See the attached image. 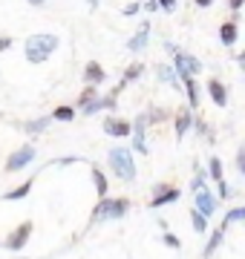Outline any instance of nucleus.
Returning <instances> with one entry per match:
<instances>
[{
  "label": "nucleus",
  "instance_id": "nucleus-15",
  "mask_svg": "<svg viewBox=\"0 0 245 259\" xmlns=\"http://www.w3.org/2000/svg\"><path fill=\"white\" fill-rule=\"evenodd\" d=\"M147 37H150V23H142V29L127 40V49H130V52H142V49L147 47Z\"/></svg>",
  "mask_w": 245,
  "mask_h": 259
},
{
  "label": "nucleus",
  "instance_id": "nucleus-37",
  "mask_svg": "<svg viewBox=\"0 0 245 259\" xmlns=\"http://www.w3.org/2000/svg\"><path fill=\"white\" fill-rule=\"evenodd\" d=\"M199 9H208V6H214V0H196Z\"/></svg>",
  "mask_w": 245,
  "mask_h": 259
},
{
  "label": "nucleus",
  "instance_id": "nucleus-5",
  "mask_svg": "<svg viewBox=\"0 0 245 259\" xmlns=\"http://www.w3.org/2000/svg\"><path fill=\"white\" fill-rule=\"evenodd\" d=\"M173 64H176V75H179L182 81H185V78H193V75L202 72V64H199V58H193L190 52H179V49H176V55H173Z\"/></svg>",
  "mask_w": 245,
  "mask_h": 259
},
{
  "label": "nucleus",
  "instance_id": "nucleus-30",
  "mask_svg": "<svg viewBox=\"0 0 245 259\" xmlns=\"http://www.w3.org/2000/svg\"><path fill=\"white\" fill-rule=\"evenodd\" d=\"M139 9H144V3H130V6H124V18H133V15H139Z\"/></svg>",
  "mask_w": 245,
  "mask_h": 259
},
{
  "label": "nucleus",
  "instance_id": "nucleus-29",
  "mask_svg": "<svg viewBox=\"0 0 245 259\" xmlns=\"http://www.w3.org/2000/svg\"><path fill=\"white\" fill-rule=\"evenodd\" d=\"M161 242H165V245H168V248H179L182 242H179V236H176V233H165V236H161Z\"/></svg>",
  "mask_w": 245,
  "mask_h": 259
},
{
  "label": "nucleus",
  "instance_id": "nucleus-19",
  "mask_svg": "<svg viewBox=\"0 0 245 259\" xmlns=\"http://www.w3.org/2000/svg\"><path fill=\"white\" fill-rule=\"evenodd\" d=\"M32 185H35V176L26 179L23 185H18L15 190H9V193H3V202H18V199H26L29 190H32Z\"/></svg>",
  "mask_w": 245,
  "mask_h": 259
},
{
  "label": "nucleus",
  "instance_id": "nucleus-24",
  "mask_svg": "<svg viewBox=\"0 0 245 259\" xmlns=\"http://www.w3.org/2000/svg\"><path fill=\"white\" fill-rule=\"evenodd\" d=\"M95 98H98V93H95V87H93V83H87V90H84L81 95H78V107L84 110V107H90V104H93Z\"/></svg>",
  "mask_w": 245,
  "mask_h": 259
},
{
  "label": "nucleus",
  "instance_id": "nucleus-20",
  "mask_svg": "<svg viewBox=\"0 0 245 259\" xmlns=\"http://www.w3.org/2000/svg\"><path fill=\"white\" fill-rule=\"evenodd\" d=\"M222 239H225V228H217V231L211 233V242L205 245V256H211V253L222 245Z\"/></svg>",
  "mask_w": 245,
  "mask_h": 259
},
{
  "label": "nucleus",
  "instance_id": "nucleus-1",
  "mask_svg": "<svg viewBox=\"0 0 245 259\" xmlns=\"http://www.w3.org/2000/svg\"><path fill=\"white\" fill-rule=\"evenodd\" d=\"M58 35L52 32H38V35H29L26 44H23V55H26L29 64H44L52 58V52L58 49Z\"/></svg>",
  "mask_w": 245,
  "mask_h": 259
},
{
  "label": "nucleus",
  "instance_id": "nucleus-11",
  "mask_svg": "<svg viewBox=\"0 0 245 259\" xmlns=\"http://www.w3.org/2000/svg\"><path fill=\"white\" fill-rule=\"evenodd\" d=\"M208 93H211V101L217 104V107H225L228 104V90L219 78H211V81H208Z\"/></svg>",
  "mask_w": 245,
  "mask_h": 259
},
{
  "label": "nucleus",
  "instance_id": "nucleus-10",
  "mask_svg": "<svg viewBox=\"0 0 245 259\" xmlns=\"http://www.w3.org/2000/svg\"><path fill=\"white\" fill-rule=\"evenodd\" d=\"M144 127H147V115L136 118V124H133V147L139 150L142 156H147V144H144Z\"/></svg>",
  "mask_w": 245,
  "mask_h": 259
},
{
  "label": "nucleus",
  "instance_id": "nucleus-27",
  "mask_svg": "<svg viewBox=\"0 0 245 259\" xmlns=\"http://www.w3.org/2000/svg\"><path fill=\"white\" fill-rule=\"evenodd\" d=\"M156 72H159V81L170 83V87H176V69H173V66H161L159 64V69H156Z\"/></svg>",
  "mask_w": 245,
  "mask_h": 259
},
{
  "label": "nucleus",
  "instance_id": "nucleus-8",
  "mask_svg": "<svg viewBox=\"0 0 245 259\" xmlns=\"http://www.w3.org/2000/svg\"><path fill=\"white\" fill-rule=\"evenodd\" d=\"M196 196V210L202 213V216H205V219H211V216H214V213H217V204H219V199L214 193H211V190H199V193H193Z\"/></svg>",
  "mask_w": 245,
  "mask_h": 259
},
{
  "label": "nucleus",
  "instance_id": "nucleus-12",
  "mask_svg": "<svg viewBox=\"0 0 245 259\" xmlns=\"http://www.w3.org/2000/svg\"><path fill=\"white\" fill-rule=\"evenodd\" d=\"M193 121H196V118H193V112L185 110V107H182V110L176 112V121H173V124H176V139H179V141L185 139V133H188V130L193 127Z\"/></svg>",
  "mask_w": 245,
  "mask_h": 259
},
{
  "label": "nucleus",
  "instance_id": "nucleus-9",
  "mask_svg": "<svg viewBox=\"0 0 245 259\" xmlns=\"http://www.w3.org/2000/svg\"><path fill=\"white\" fill-rule=\"evenodd\" d=\"M104 133L107 136H118V139H124V136H133V124L124 118H107L104 121Z\"/></svg>",
  "mask_w": 245,
  "mask_h": 259
},
{
  "label": "nucleus",
  "instance_id": "nucleus-26",
  "mask_svg": "<svg viewBox=\"0 0 245 259\" xmlns=\"http://www.w3.org/2000/svg\"><path fill=\"white\" fill-rule=\"evenodd\" d=\"M185 90H188V104L190 107H199V90L193 78H185Z\"/></svg>",
  "mask_w": 245,
  "mask_h": 259
},
{
  "label": "nucleus",
  "instance_id": "nucleus-28",
  "mask_svg": "<svg viewBox=\"0 0 245 259\" xmlns=\"http://www.w3.org/2000/svg\"><path fill=\"white\" fill-rule=\"evenodd\" d=\"M211 179H214V182H222V161H219L217 156L211 158Z\"/></svg>",
  "mask_w": 245,
  "mask_h": 259
},
{
  "label": "nucleus",
  "instance_id": "nucleus-32",
  "mask_svg": "<svg viewBox=\"0 0 245 259\" xmlns=\"http://www.w3.org/2000/svg\"><path fill=\"white\" fill-rule=\"evenodd\" d=\"M156 3H159V9H165V12L176 9V0H156Z\"/></svg>",
  "mask_w": 245,
  "mask_h": 259
},
{
  "label": "nucleus",
  "instance_id": "nucleus-34",
  "mask_svg": "<svg viewBox=\"0 0 245 259\" xmlns=\"http://www.w3.org/2000/svg\"><path fill=\"white\" fill-rule=\"evenodd\" d=\"M228 6H231L234 12H239V9L245 6V0H228Z\"/></svg>",
  "mask_w": 245,
  "mask_h": 259
},
{
  "label": "nucleus",
  "instance_id": "nucleus-3",
  "mask_svg": "<svg viewBox=\"0 0 245 259\" xmlns=\"http://www.w3.org/2000/svg\"><path fill=\"white\" fill-rule=\"evenodd\" d=\"M107 164L115 173V179L121 182H133L136 179V161H133V153L127 147H113L107 153Z\"/></svg>",
  "mask_w": 245,
  "mask_h": 259
},
{
  "label": "nucleus",
  "instance_id": "nucleus-36",
  "mask_svg": "<svg viewBox=\"0 0 245 259\" xmlns=\"http://www.w3.org/2000/svg\"><path fill=\"white\" fill-rule=\"evenodd\" d=\"M144 9H147V12H156V9H159V3H156V0H147V3H144Z\"/></svg>",
  "mask_w": 245,
  "mask_h": 259
},
{
  "label": "nucleus",
  "instance_id": "nucleus-39",
  "mask_svg": "<svg viewBox=\"0 0 245 259\" xmlns=\"http://www.w3.org/2000/svg\"><path fill=\"white\" fill-rule=\"evenodd\" d=\"M29 3H32V6H40V3H44V0H29Z\"/></svg>",
  "mask_w": 245,
  "mask_h": 259
},
{
  "label": "nucleus",
  "instance_id": "nucleus-25",
  "mask_svg": "<svg viewBox=\"0 0 245 259\" xmlns=\"http://www.w3.org/2000/svg\"><path fill=\"white\" fill-rule=\"evenodd\" d=\"M49 121H52V118H35V121H26V124H23V130L35 136V133H44V130L49 127Z\"/></svg>",
  "mask_w": 245,
  "mask_h": 259
},
{
  "label": "nucleus",
  "instance_id": "nucleus-4",
  "mask_svg": "<svg viewBox=\"0 0 245 259\" xmlns=\"http://www.w3.org/2000/svg\"><path fill=\"white\" fill-rule=\"evenodd\" d=\"M38 156V150H35V144H23V147H18L15 153H9V158H6V173H18V170H23V167L32 164V158Z\"/></svg>",
  "mask_w": 245,
  "mask_h": 259
},
{
  "label": "nucleus",
  "instance_id": "nucleus-14",
  "mask_svg": "<svg viewBox=\"0 0 245 259\" xmlns=\"http://www.w3.org/2000/svg\"><path fill=\"white\" fill-rule=\"evenodd\" d=\"M101 110H115V95H113V93L104 95V98L98 95V98H95L90 107H84L81 112H84V115H95V112H101Z\"/></svg>",
  "mask_w": 245,
  "mask_h": 259
},
{
  "label": "nucleus",
  "instance_id": "nucleus-38",
  "mask_svg": "<svg viewBox=\"0 0 245 259\" xmlns=\"http://www.w3.org/2000/svg\"><path fill=\"white\" fill-rule=\"evenodd\" d=\"M236 61H239V66H242V69H245V52H242V55H239V58H236Z\"/></svg>",
  "mask_w": 245,
  "mask_h": 259
},
{
  "label": "nucleus",
  "instance_id": "nucleus-17",
  "mask_svg": "<svg viewBox=\"0 0 245 259\" xmlns=\"http://www.w3.org/2000/svg\"><path fill=\"white\" fill-rule=\"evenodd\" d=\"M236 37H239V32H236L234 20H228V23H222V26H219V40H222V47L231 49L236 44Z\"/></svg>",
  "mask_w": 245,
  "mask_h": 259
},
{
  "label": "nucleus",
  "instance_id": "nucleus-23",
  "mask_svg": "<svg viewBox=\"0 0 245 259\" xmlns=\"http://www.w3.org/2000/svg\"><path fill=\"white\" fill-rule=\"evenodd\" d=\"M234 222H245V204H242V207H231V210L225 213L222 228H228V225H234Z\"/></svg>",
  "mask_w": 245,
  "mask_h": 259
},
{
  "label": "nucleus",
  "instance_id": "nucleus-22",
  "mask_svg": "<svg viewBox=\"0 0 245 259\" xmlns=\"http://www.w3.org/2000/svg\"><path fill=\"white\" fill-rule=\"evenodd\" d=\"M190 225H193V231H196V233H208V219L196 210V207L190 210Z\"/></svg>",
  "mask_w": 245,
  "mask_h": 259
},
{
  "label": "nucleus",
  "instance_id": "nucleus-35",
  "mask_svg": "<svg viewBox=\"0 0 245 259\" xmlns=\"http://www.w3.org/2000/svg\"><path fill=\"white\" fill-rule=\"evenodd\" d=\"M12 47V37H0V52H6Z\"/></svg>",
  "mask_w": 245,
  "mask_h": 259
},
{
  "label": "nucleus",
  "instance_id": "nucleus-13",
  "mask_svg": "<svg viewBox=\"0 0 245 259\" xmlns=\"http://www.w3.org/2000/svg\"><path fill=\"white\" fill-rule=\"evenodd\" d=\"M104 78H107V72H104V66L98 64V61H90V64L84 66V81L87 83L98 87V83H104Z\"/></svg>",
  "mask_w": 245,
  "mask_h": 259
},
{
  "label": "nucleus",
  "instance_id": "nucleus-18",
  "mask_svg": "<svg viewBox=\"0 0 245 259\" xmlns=\"http://www.w3.org/2000/svg\"><path fill=\"white\" fill-rule=\"evenodd\" d=\"M93 182H95L98 199H107V196H110V182H107V176L101 173V167H95V164H93Z\"/></svg>",
  "mask_w": 245,
  "mask_h": 259
},
{
  "label": "nucleus",
  "instance_id": "nucleus-6",
  "mask_svg": "<svg viewBox=\"0 0 245 259\" xmlns=\"http://www.w3.org/2000/svg\"><path fill=\"white\" fill-rule=\"evenodd\" d=\"M179 196H182V190L176 185H156L153 187V196H150V207L156 210V207H161V204H173V202H179Z\"/></svg>",
  "mask_w": 245,
  "mask_h": 259
},
{
  "label": "nucleus",
  "instance_id": "nucleus-21",
  "mask_svg": "<svg viewBox=\"0 0 245 259\" xmlns=\"http://www.w3.org/2000/svg\"><path fill=\"white\" fill-rule=\"evenodd\" d=\"M52 118H55V121H72V118H75V107H66V104H61V107H55V110H52Z\"/></svg>",
  "mask_w": 245,
  "mask_h": 259
},
{
  "label": "nucleus",
  "instance_id": "nucleus-31",
  "mask_svg": "<svg viewBox=\"0 0 245 259\" xmlns=\"http://www.w3.org/2000/svg\"><path fill=\"white\" fill-rule=\"evenodd\" d=\"M217 187H219V199H228V196H231V187H228L225 179H222V182H217Z\"/></svg>",
  "mask_w": 245,
  "mask_h": 259
},
{
  "label": "nucleus",
  "instance_id": "nucleus-33",
  "mask_svg": "<svg viewBox=\"0 0 245 259\" xmlns=\"http://www.w3.org/2000/svg\"><path fill=\"white\" fill-rule=\"evenodd\" d=\"M236 164H239V170H242V176H245V147L236 153Z\"/></svg>",
  "mask_w": 245,
  "mask_h": 259
},
{
  "label": "nucleus",
  "instance_id": "nucleus-2",
  "mask_svg": "<svg viewBox=\"0 0 245 259\" xmlns=\"http://www.w3.org/2000/svg\"><path fill=\"white\" fill-rule=\"evenodd\" d=\"M127 210H130V199L127 196H118V199H98V204L93 207V216H90V225H98L104 222V219H121V216H127Z\"/></svg>",
  "mask_w": 245,
  "mask_h": 259
},
{
  "label": "nucleus",
  "instance_id": "nucleus-7",
  "mask_svg": "<svg viewBox=\"0 0 245 259\" xmlns=\"http://www.w3.org/2000/svg\"><path fill=\"white\" fill-rule=\"evenodd\" d=\"M32 228H35V225L29 222V219L23 225H18V228L6 236V242H3V245H6V250H23V248H26L29 236H32Z\"/></svg>",
  "mask_w": 245,
  "mask_h": 259
},
{
  "label": "nucleus",
  "instance_id": "nucleus-40",
  "mask_svg": "<svg viewBox=\"0 0 245 259\" xmlns=\"http://www.w3.org/2000/svg\"><path fill=\"white\" fill-rule=\"evenodd\" d=\"M87 3H90V6H93V9H95V6H98V0H87Z\"/></svg>",
  "mask_w": 245,
  "mask_h": 259
},
{
  "label": "nucleus",
  "instance_id": "nucleus-16",
  "mask_svg": "<svg viewBox=\"0 0 245 259\" xmlns=\"http://www.w3.org/2000/svg\"><path fill=\"white\" fill-rule=\"evenodd\" d=\"M142 72H144V64H142V61H139V64H130L127 69H124L121 83H118V87L113 90V95H118V90H124V87H127V83H133L136 78H142Z\"/></svg>",
  "mask_w": 245,
  "mask_h": 259
}]
</instances>
